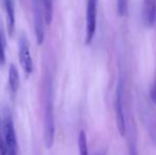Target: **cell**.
Listing matches in <instances>:
<instances>
[{
    "label": "cell",
    "instance_id": "52a82bcc",
    "mask_svg": "<svg viewBox=\"0 0 156 155\" xmlns=\"http://www.w3.org/2000/svg\"><path fill=\"white\" fill-rule=\"evenodd\" d=\"M142 18L147 27L151 28L156 20V0H144Z\"/></svg>",
    "mask_w": 156,
    "mask_h": 155
},
{
    "label": "cell",
    "instance_id": "e0dca14e",
    "mask_svg": "<svg viewBox=\"0 0 156 155\" xmlns=\"http://www.w3.org/2000/svg\"><path fill=\"white\" fill-rule=\"evenodd\" d=\"M98 155H102V154H98Z\"/></svg>",
    "mask_w": 156,
    "mask_h": 155
},
{
    "label": "cell",
    "instance_id": "30bf717a",
    "mask_svg": "<svg viewBox=\"0 0 156 155\" xmlns=\"http://www.w3.org/2000/svg\"><path fill=\"white\" fill-rule=\"evenodd\" d=\"M39 1H41L44 10L45 23L47 26H49L52 23V18H53V3H52V0H39Z\"/></svg>",
    "mask_w": 156,
    "mask_h": 155
},
{
    "label": "cell",
    "instance_id": "8992f818",
    "mask_svg": "<svg viewBox=\"0 0 156 155\" xmlns=\"http://www.w3.org/2000/svg\"><path fill=\"white\" fill-rule=\"evenodd\" d=\"M45 23L44 10L41 1L34 0V30L38 45H41L45 41Z\"/></svg>",
    "mask_w": 156,
    "mask_h": 155
},
{
    "label": "cell",
    "instance_id": "3957f363",
    "mask_svg": "<svg viewBox=\"0 0 156 155\" xmlns=\"http://www.w3.org/2000/svg\"><path fill=\"white\" fill-rule=\"evenodd\" d=\"M18 56L19 63L23 70L26 78H29L33 72V61L30 53V47L27 38L25 36H21L19 38L18 43Z\"/></svg>",
    "mask_w": 156,
    "mask_h": 155
},
{
    "label": "cell",
    "instance_id": "5bb4252c",
    "mask_svg": "<svg viewBox=\"0 0 156 155\" xmlns=\"http://www.w3.org/2000/svg\"><path fill=\"white\" fill-rule=\"evenodd\" d=\"M151 98H152L153 101H156V78L154 80V84H153L152 89H151Z\"/></svg>",
    "mask_w": 156,
    "mask_h": 155
},
{
    "label": "cell",
    "instance_id": "6da1fadb",
    "mask_svg": "<svg viewBox=\"0 0 156 155\" xmlns=\"http://www.w3.org/2000/svg\"><path fill=\"white\" fill-rule=\"evenodd\" d=\"M2 134L5 145L6 155H17V139L15 134L13 118L10 113H5L4 119L2 122Z\"/></svg>",
    "mask_w": 156,
    "mask_h": 155
},
{
    "label": "cell",
    "instance_id": "7a4b0ae2",
    "mask_svg": "<svg viewBox=\"0 0 156 155\" xmlns=\"http://www.w3.org/2000/svg\"><path fill=\"white\" fill-rule=\"evenodd\" d=\"M97 15H98V0H87L86 3V34L85 44H91L97 30Z\"/></svg>",
    "mask_w": 156,
    "mask_h": 155
},
{
    "label": "cell",
    "instance_id": "9c48e42d",
    "mask_svg": "<svg viewBox=\"0 0 156 155\" xmlns=\"http://www.w3.org/2000/svg\"><path fill=\"white\" fill-rule=\"evenodd\" d=\"M9 85L13 93H15L19 88V73L16 66L11 64L9 67Z\"/></svg>",
    "mask_w": 156,
    "mask_h": 155
},
{
    "label": "cell",
    "instance_id": "8fae6325",
    "mask_svg": "<svg viewBox=\"0 0 156 155\" xmlns=\"http://www.w3.org/2000/svg\"><path fill=\"white\" fill-rule=\"evenodd\" d=\"M78 146L80 155H88V146H87V137L84 131H81L78 138Z\"/></svg>",
    "mask_w": 156,
    "mask_h": 155
},
{
    "label": "cell",
    "instance_id": "9a60e30c",
    "mask_svg": "<svg viewBox=\"0 0 156 155\" xmlns=\"http://www.w3.org/2000/svg\"><path fill=\"white\" fill-rule=\"evenodd\" d=\"M129 154L131 155H137V152H136V149H135V146L132 145L129 146Z\"/></svg>",
    "mask_w": 156,
    "mask_h": 155
},
{
    "label": "cell",
    "instance_id": "2e32d148",
    "mask_svg": "<svg viewBox=\"0 0 156 155\" xmlns=\"http://www.w3.org/2000/svg\"><path fill=\"white\" fill-rule=\"evenodd\" d=\"M3 136V134H2V122H1V117H0V137Z\"/></svg>",
    "mask_w": 156,
    "mask_h": 155
},
{
    "label": "cell",
    "instance_id": "4fadbf2b",
    "mask_svg": "<svg viewBox=\"0 0 156 155\" xmlns=\"http://www.w3.org/2000/svg\"><path fill=\"white\" fill-rule=\"evenodd\" d=\"M129 0H117V12L119 16H125L127 14Z\"/></svg>",
    "mask_w": 156,
    "mask_h": 155
},
{
    "label": "cell",
    "instance_id": "277c9868",
    "mask_svg": "<svg viewBox=\"0 0 156 155\" xmlns=\"http://www.w3.org/2000/svg\"><path fill=\"white\" fill-rule=\"evenodd\" d=\"M45 143L47 148L49 149L53 145L54 139V119H53V106L51 101V93L48 89V99L46 101L45 110Z\"/></svg>",
    "mask_w": 156,
    "mask_h": 155
},
{
    "label": "cell",
    "instance_id": "7c38bea8",
    "mask_svg": "<svg viewBox=\"0 0 156 155\" xmlns=\"http://www.w3.org/2000/svg\"><path fill=\"white\" fill-rule=\"evenodd\" d=\"M5 36H4V32L2 28H0V66H3L5 64Z\"/></svg>",
    "mask_w": 156,
    "mask_h": 155
},
{
    "label": "cell",
    "instance_id": "5b68a950",
    "mask_svg": "<svg viewBox=\"0 0 156 155\" xmlns=\"http://www.w3.org/2000/svg\"><path fill=\"white\" fill-rule=\"evenodd\" d=\"M115 110H116V119H117V128L119 131V134L122 137L126 134V123H125L124 111H123V85L122 82L119 81L116 90V102H115Z\"/></svg>",
    "mask_w": 156,
    "mask_h": 155
},
{
    "label": "cell",
    "instance_id": "ba28073f",
    "mask_svg": "<svg viewBox=\"0 0 156 155\" xmlns=\"http://www.w3.org/2000/svg\"><path fill=\"white\" fill-rule=\"evenodd\" d=\"M6 14V29L12 37L15 33V4L14 0H3Z\"/></svg>",
    "mask_w": 156,
    "mask_h": 155
}]
</instances>
